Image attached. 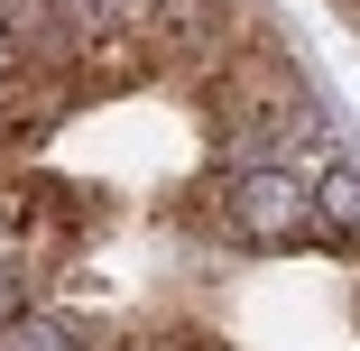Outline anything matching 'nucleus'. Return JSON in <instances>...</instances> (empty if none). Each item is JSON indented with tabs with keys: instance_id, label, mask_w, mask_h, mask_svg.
<instances>
[{
	"instance_id": "obj_2",
	"label": "nucleus",
	"mask_w": 360,
	"mask_h": 351,
	"mask_svg": "<svg viewBox=\"0 0 360 351\" xmlns=\"http://www.w3.org/2000/svg\"><path fill=\"white\" fill-rule=\"evenodd\" d=\"M314 203H323V231H333V250H342V259H360V167H351V158H323V176H314Z\"/></svg>"
},
{
	"instance_id": "obj_4",
	"label": "nucleus",
	"mask_w": 360,
	"mask_h": 351,
	"mask_svg": "<svg viewBox=\"0 0 360 351\" xmlns=\"http://www.w3.org/2000/svg\"><path fill=\"white\" fill-rule=\"evenodd\" d=\"M37 305H46V296H37V277H28V268H19L10 250H0V333H19V324H28Z\"/></svg>"
},
{
	"instance_id": "obj_1",
	"label": "nucleus",
	"mask_w": 360,
	"mask_h": 351,
	"mask_svg": "<svg viewBox=\"0 0 360 351\" xmlns=\"http://www.w3.org/2000/svg\"><path fill=\"white\" fill-rule=\"evenodd\" d=\"M212 231L240 259H333L342 268L305 167H240V176H222L212 185Z\"/></svg>"
},
{
	"instance_id": "obj_3",
	"label": "nucleus",
	"mask_w": 360,
	"mask_h": 351,
	"mask_svg": "<svg viewBox=\"0 0 360 351\" xmlns=\"http://www.w3.org/2000/svg\"><path fill=\"white\" fill-rule=\"evenodd\" d=\"M0 351H93V342H84L75 324H65L56 305H37V314H28L19 333H0Z\"/></svg>"
}]
</instances>
